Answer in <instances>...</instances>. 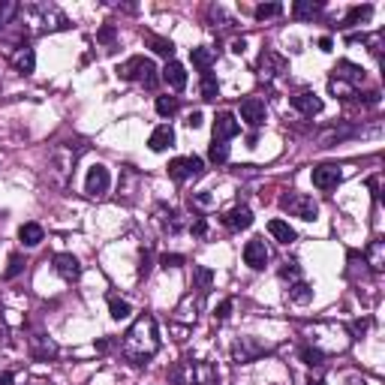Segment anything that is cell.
I'll list each match as a JSON object with an SVG mask.
<instances>
[{
  "label": "cell",
  "instance_id": "obj_1",
  "mask_svg": "<svg viewBox=\"0 0 385 385\" xmlns=\"http://www.w3.org/2000/svg\"><path fill=\"white\" fill-rule=\"evenodd\" d=\"M12 24H19L24 37H42V33L66 30L69 19L60 6L48 3V0H37V3H19V15Z\"/></svg>",
  "mask_w": 385,
  "mask_h": 385
},
{
  "label": "cell",
  "instance_id": "obj_2",
  "mask_svg": "<svg viewBox=\"0 0 385 385\" xmlns=\"http://www.w3.org/2000/svg\"><path fill=\"white\" fill-rule=\"evenodd\" d=\"M120 352L133 364H147L160 352V331H156V319L151 313H142V316L129 325V331L124 334V343H120Z\"/></svg>",
  "mask_w": 385,
  "mask_h": 385
},
{
  "label": "cell",
  "instance_id": "obj_3",
  "mask_svg": "<svg viewBox=\"0 0 385 385\" xmlns=\"http://www.w3.org/2000/svg\"><path fill=\"white\" fill-rule=\"evenodd\" d=\"M78 156H82V145L60 142V145L51 147V154H48V160H46V181L51 183V187L66 190L69 183H73Z\"/></svg>",
  "mask_w": 385,
  "mask_h": 385
},
{
  "label": "cell",
  "instance_id": "obj_4",
  "mask_svg": "<svg viewBox=\"0 0 385 385\" xmlns=\"http://www.w3.org/2000/svg\"><path fill=\"white\" fill-rule=\"evenodd\" d=\"M304 334H307L310 346L319 349L322 355L346 352L349 343H352L349 331L343 325H337V322H310V325H304Z\"/></svg>",
  "mask_w": 385,
  "mask_h": 385
},
{
  "label": "cell",
  "instance_id": "obj_5",
  "mask_svg": "<svg viewBox=\"0 0 385 385\" xmlns=\"http://www.w3.org/2000/svg\"><path fill=\"white\" fill-rule=\"evenodd\" d=\"M172 385H220V370L202 358H181L169 370Z\"/></svg>",
  "mask_w": 385,
  "mask_h": 385
},
{
  "label": "cell",
  "instance_id": "obj_6",
  "mask_svg": "<svg viewBox=\"0 0 385 385\" xmlns=\"http://www.w3.org/2000/svg\"><path fill=\"white\" fill-rule=\"evenodd\" d=\"M118 78H127V82H142L147 87L156 84V69L154 60L147 57H129L124 64H118Z\"/></svg>",
  "mask_w": 385,
  "mask_h": 385
},
{
  "label": "cell",
  "instance_id": "obj_7",
  "mask_svg": "<svg viewBox=\"0 0 385 385\" xmlns=\"http://www.w3.org/2000/svg\"><path fill=\"white\" fill-rule=\"evenodd\" d=\"M280 208L289 211L292 217H298V220H316L319 217V202L307 192H286L283 199H280Z\"/></svg>",
  "mask_w": 385,
  "mask_h": 385
},
{
  "label": "cell",
  "instance_id": "obj_8",
  "mask_svg": "<svg viewBox=\"0 0 385 385\" xmlns=\"http://www.w3.org/2000/svg\"><path fill=\"white\" fill-rule=\"evenodd\" d=\"M286 69H289L286 57L277 55V51H271V48L262 51L259 60H256V75H259V82H274V78L283 75Z\"/></svg>",
  "mask_w": 385,
  "mask_h": 385
},
{
  "label": "cell",
  "instance_id": "obj_9",
  "mask_svg": "<svg viewBox=\"0 0 385 385\" xmlns=\"http://www.w3.org/2000/svg\"><path fill=\"white\" fill-rule=\"evenodd\" d=\"M202 172H205L202 156H174V160L169 163V178L178 181V183L199 178Z\"/></svg>",
  "mask_w": 385,
  "mask_h": 385
},
{
  "label": "cell",
  "instance_id": "obj_10",
  "mask_svg": "<svg viewBox=\"0 0 385 385\" xmlns=\"http://www.w3.org/2000/svg\"><path fill=\"white\" fill-rule=\"evenodd\" d=\"M109 187H111V174H109V169L102 163H96V165H91L87 169V178H84V192L91 199H102L109 192Z\"/></svg>",
  "mask_w": 385,
  "mask_h": 385
},
{
  "label": "cell",
  "instance_id": "obj_11",
  "mask_svg": "<svg viewBox=\"0 0 385 385\" xmlns=\"http://www.w3.org/2000/svg\"><path fill=\"white\" fill-rule=\"evenodd\" d=\"M262 352H265V346L253 337H235V343H232L235 364H250V361H256V358H262Z\"/></svg>",
  "mask_w": 385,
  "mask_h": 385
},
{
  "label": "cell",
  "instance_id": "obj_12",
  "mask_svg": "<svg viewBox=\"0 0 385 385\" xmlns=\"http://www.w3.org/2000/svg\"><path fill=\"white\" fill-rule=\"evenodd\" d=\"M202 301H205V295H202V292H196V289H192V292H187V295L181 298L178 307H174V319H178V322H187V325H192V322L199 319Z\"/></svg>",
  "mask_w": 385,
  "mask_h": 385
},
{
  "label": "cell",
  "instance_id": "obj_13",
  "mask_svg": "<svg viewBox=\"0 0 385 385\" xmlns=\"http://www.w3.org/2000/svg\"><path fill=\"white\" fill-rule=\"evenodd\" d=\"M310 178H313V187H319V190H334L337 183L343 181V172H340V165H334V163H322V165H313Z\"/></svg>",
  "mask_w": 385,
  "mask_h": 385
},
{
  "label": "cell",
  "instance_id": "obj_14",
  "mask_svg": "<svg viewBox=\"0 0 385 385\" xmlns=\"http://www.w3.org/2000/svg\"><path fill=\"white\" fill-rule=\"evenodd\" d=\"M265 115H268V109H265V102L262 100H256V96H247V100L241 102V120L247 127H262L265 124Z\"/></svg>",
  "mask_w": 385,
  "mask_h": 385
},
{
  "label": "cell",
  "instance_id": "obj_15",
  "mask_svg": "<svg viewBox=\"0 0 385 385\" xmlns=\"http://www.w3.org/2000/svg\"><path fill=\"white\" fill-rule=\"evenodd\" d=\"M268 259H271V253H268V247H265V241H262V238H253V241L244 244V262H247L253 271H262L268 265Z\"/></svg>",
  "mask_w": 385,
  "mask_h": 385
},
{
  "label": "cell",
  "instance_id": "obj_16",
  "mask_svg": "<svg viewBox=\"0 0 385 385\" xmlns=\"http://www.w3.org/2000/svg\"><path fill=\"white\" fill-rule=\"evenodd\" d=\"M154 220H156V226H160V232H165V235H178L183 229L181 214L174 211V208H169V205H156L154 208Z\"/></svg>",
  "mask_w": 385,
  "mask_h": 385
},
{
  "label": "cell",
  "instance_id": "obj_17",
  "mask_svg": "<svg viewBox=\"0 0 385 385\" xmlns=\"http://www.w3.org/2000/svg\"><path fill=\"white\" fill-rule=\"evenodd\" d=\"M241 133V124L232 111H220L214 118V142H226V138H235Z\"/></svg>",
  "mask_w": 385,
  "mask_h": 385
},
{
  "label": "cell",
  "instance_id": "obj_18",
  "mask_svg": "<svg viewBox=\"0 0 385 385\" xmlns=\"http://www.w3.org/2000/svg\"><path fill=\"white\" fill-rule=\"evenodd\" d=\"M55 271L66 280V283H73V280L82 277V262H78L73 253H57V256H55Z\"/></svg>",
  "mask_w": 385,
  "mask_h": 385
},
{
  "label": "cell",
  "instance_id": "obj_19",
  "mask_svg": "<svg viewBox=\"0 0 385 385\" xmlns=\"http://www.w3.org/2000/svg\"><path fill=\"white\" fill-rule=\"evenodd\" d=\"M292 109L301 111L304 118H313V115H319V111H322V100L313 91H301V93L292 96Z\"/></svg>",
  "mask_w": 385,
  "mask_h": 385
},
{
  "label": "cell",
  "instance_id": "obj_20",
  "mask_svg": "<svg viewBox=\"0 0 385 385\" xmlns=\"http://www.w3.org/2000/svg\"><path fill=\"white\" fill-rule=\"evenodd\" d=\"M30 355L37 358V361H51V358L57 355V343L51 337H46V334H33L30 337Z\"/></svg>",
  "mask_w": 385,
  "mask_h": 385
},
{
  "label": "cell",
  "instance_id": "obj_21",
  "mask_svg": "<svg viewBox=\"0 0 385 385\" xmlns=\"http://www.w3.org/2000/svg\"><path fill=\"white\" fill-rule=\"evenodd\" d=\"M223 223L229 226L232 232H241V229H250L253 226V211L247 205H235L232 211H226L223 214Z\"/></svg>",
  "mask_w": 385,
  "mask_h": 385
},
{
  "label": "cell",
  "instance_id": "obj_22",
  "mask_svg": "<svg viewBox=\"0 0 385 385\" xmlns=\"http://www.w3.org/2000/svg\"><path fill=\"white\" fill-rule=\"evenodd\" d=\"M364 265H367L370 274H382L385 271V241L382 238L370 241V247H367V253H364Z\"/></svg>",
  "mask_w": 385,
  "mask_h": 385
},
{
  "label": "cell",
  "instance_id": "obj_23",
  "mask_svg": "<svg viewBox=\"0 0 385 385\" xmlns=\"http://www.w3.org/2000/svg\"><path fill=\"white\" fill-rule=\"evenodd\" d=\"M174 145V129L169 124H160L151 133V138H147V147H151L154 154H163V151H169V147Z\"/></svg>",
  "mask_w": 385,
  "mask_h": 385
},
{
  "label": "cell",
  "instance_id": "obj_24",
  "mask_svg": "<svg viewBox=\"0 0 385 385\" xmlns=\"http://www.w3.org/2000/svg\"><path fill=\"white\" fill-rule=\"evenodd\" d=\"M12 66L19 69L21 75H30L33 69H37V55H33L30 46H19L12 51Z\"/></svg>",
  "mask_w": 385,
  "mask_h": 385
},
{
  "label": "cell",
  "instance_id": "obj_25",
  "mask_svg": "<svg viewBox=\"0 0 385 385\" xmlns=\"http://www.w3.org/2000/svg\"><path fill=\"white\" fill-rule=\"evenodd\" d=\"M163 82L174 87V91H183L187 87V69H183V64H178V60H169L163 69Z\"/></svg>",
  "mask_w": 385,
  "mask_h": 385
},
{
  "label": "cell",
  "instance_id": "obj_26",
  "mask_svg": "<svg viewBox=\"0 0 385 385\" xmlns=\"http://www.w3.org/2000/svg\"><path fill=\"white\" fill-rule=\"evenodd\" d=\"M319 12H322L319 0H295V6H292V15L301 19V21H313Z\"/></svg>",
  "mask_w": 385,
  "mask_h": 385
},
{
  "label": "cell",
  "instance_id": "obj_27",
  "mask_svg": "<svg viewBox=\"0 0 385 385\" xmlns=\"http://www.w3.org/2000/svg\"><path fill=\"white\" fill-rule=\"evenodd\" d=\"M42 238H46V232H42L39 223H24L19 229V241L24 244V247H39Z\"/></svg>",
  "mask_w": 385,
  "mask_h": 385
},
{
  "label": "cell",
  "instance_id": "obj_28",
  "mask_svg": "<svg viewBox=\"0 0 385 385\" xmlns=\"http://www.w3.org/2000/svg\"><path fill=\"white\" fill-rule=\"evenodd\" d=\"M334 75H337V78H346V82L355 84V87L364 82V69L355 66V64H349V60H340L337 69H334Z\"/></svg>",
  "mask_w": 385,
  "mask_h": 385
},
{
  "label": "cell",
  "instance_id": "obj_29",
  "mask_svg": "<svg viewBox=\"0 0 385 385\" xmlns=\"http://www.w3.org/2000/svg\"><path fill=\"white\" fill-rule=\"evenodd\" d=\"M328 91H331V96H337V100H352V96L358 93V87L349 84L346 78L331 75V78H328Z\"/></svg>",
  "mask_w": 385,
  "mask_h": 385
},
{
  "label": "cell",
  "instance_id": "obj_30",
  "mask_svg": "<svg viewBox=\"0 0 385 385\" xmlns=\"http://www.w3.org/2000/svg\"><path fill=\"white\" fill-rule=\"evenodd\" d=\"M190 57H192V66H199L202 73H211V64L217 60V51L208 48V46H202V48H192Z\"/></svg>",
  "mask_w": 385,
  "mask_h": 385
},
{
  "label": "cell",
  "instance_id": "obj_31",
  "mask_svg": "<svg viewBox=\"0 0 385 385\" xmlns=\"http://www.w3.org/2000/svg\"><path fill=\"white\" fill-rule=\"evenodd\" d=\"M268 232L274 235V241H280V244H292L295 238H298V235H295V229L286 220H271L268 223Z\"/></svg>",
  "mask_w": 385,
  "mask_h": 385
},
{
  "label": "cell",
  "instance_id": "obj_32",
  "mask_svg": "<svg viewBox=\"0 0 385 385\" xmlns=\"http://www.w3.org/2000/svg\"><path fill=\"white\" fill-rule=\"evenodd\" d=\"M370 15H373V6H352V10L346 12V19L340 28L349 30V28H355V24H364V21H370Z\"/></svg>",
  "mask_w": 385,
  "mask_h": 385
},
{
  "label": "cell",
  "instance_id": "obj_33",
  "mask_svg": "<svg viewBox=\"0 0 385 385\" xmlns=\"http://www.w3.org/2000/svg\"><path fill=\"white\" fill-rule=\"evenodd\" d=\"M289 301H292V304H310L313 301V286L304 283V280L292 283V286H289Z\"/></svg>",
  "mask_w": 385,
  "mask_h": 385
},
{
  "label": "cell",
  "instance_id": "obj_34",
  "mask_svg": "<svg viewBox=\"0 0 385 385\" xmlns=\"http://www.w3.org/2000/svg\"><path fill=\"white\" fill-rule=\"evenodd\" d=\"M192 280H196V292H202V295H208L211 292V286H214V274H211V268H202V265H196L192 268Z\"/></svg>",
  "mask_w": 385,
  "mask_h": 385
},
{
  "label": "cell",
  "instance_id": "obj_35",
  "mask_svg": "<svg viewBox=\"0 0 385 385\" xmlns=\"http://www.w3.org/2000/svg\"><path fill=\"white\" fill-rule=\"evenodd\" d=\"M109 313H111V319H115V322H120V319L133 316V307H129V301L118 298V295H109Z\"/></svg>",
  "mask_w": 385,
  "mask_h": 385
},
{
  "label": "cell",
  "instance_id": "obj_36",
  "mask_svg": "<svg viewBox=\"0 0 385 385\" xmlns=\"http://www.w3.org/2000/svg\"><path fill=\"white\" fill-rule=\"evenodd\" d=\"M15 15H19V3H15V0H0V30H3L6 24H12Z\"/></svg>",
  "mask_w": 385,
  "mask_h": 385
},
{
  "label": "cell",
  "instance_id": "obj_37",
  "mask_svg": "<svg viewBox=\"0 0 385 385\" xmlns=\"http://www.w3.org/2000/svg\"><path fill=\"white\" fill-rule=\"evenodd\" d=\"M217 96H220V84H217V78H214L211 73H205V75H202V100L214 102Z\"/></svg>",
  "mask_w": 385,
  "mask_h": 385
},
{
  "label": "cell",
  "instance_id": "obj_38",
  "mask_svg": "<svg viewBox=\"0 0 385 385\" xmlns=\"http://www.w3.org/2000/svg\"><path fill=\"white\" fill-rule=\"evenodd\" d=\"M147 46H151L160 57H169V60H172V55H174L172 39H163V37H147Z\"/></svg>",
  "mask_w": 385,
  "mask_h": 385
},
{
  "label": "cell",
  "instance_id": "obj_39",
  "mask_svg": "<svg viewBox=\"0 0 385 385\" xmlns=\"http://www.w3.org/2000/svg\"><path fill=\"white\" fill-rule=\"evenodd\" d=\"M174 111H178V100H174V96H156V115L172 118Z\"/></svg>",
  "mask_w": 385,
  "mask_h": 385
},
{
  "label": "cell",
  "instance_id": "obj_40",
  "mask_svg": "<svg viewBox=\"0 0 385 385\" xmlns=\"http://www.w3.org/2000/svg\"><path fill=\"white\" fill-rule=\"evenodd\" d=\"M280 12H283V6H280V3H259L253 15H256V21H268V19H277Z\"/></svg>",
  "mask_w": 385,
  "mask_h": 385
},
{
  "label": "cell",
  "instance_id": "obj_41",
  "mask_svg": "<svg viewBox=\"0 0 385 385\" xmlns=\"http://www.w3.org/2000/svg\"><path fill=\"white\" fill-rule=\"evenodd\" d=\"M208 160L217 163V165L226 163V160H229V145H226V142H214L211 147H208Z\"/></svg>",
  "mask_w": 385,
  "mask_h": 385
},
{
  "label": "cell",
  "instance_id": "obj_42",
  "mask_svg": "<svg viewBox=\"0 0 385 385\" xmlns=\"http://www.w3.org/2000/svg\"><path fill=\"white\" fill-rule=\"evenodd\" d=\"M367 328H370V316H361V319H355L346 331H349V337H352V340H361L367 334Z\"/></svg>",
  "mask_w": 385,
  "mask_h": 385
},
{
  "label": "cell",
  "instance_id": "obj_43",
  "mask_svg": "<svg viewBox=\"0 0 385 385\" xmlns=\"http://www.w3.org/2000/svg\"><path fill=\"white\" fill-rule=\"evenodd\" d=\"M280 280H289V283H298V280H301V268L295 265V262H286V265L280 268Z\"/></svg>",
  "mask_w": 385,
  "mask_h": 385
},
{
  "label": "cell",
  "instance_id": "obj_44",
  "mask_svg": "<svg viewBox=\"0 0 385 385\" xmlns=\"http://www.w3.org/2000/svg\"><path fill=\"white\" fill-rule=\"evenodd\" d=\"M21 268H24V259L19 256V253H15V256H10V268L3 271V277H6V280L19 277V274H21Z\"/></svg>",
  "mask_w": 385,
  "mask_h": 385
},
{
  "label": "cell",
  "instance_id": "obj_45",
  "mask_svg": "<svg viewBox=\"0 0 385 385\" xmlns=\"http://www.w3.org/2000/svg\"><path fill=\"white\" fill-rule=\"evenodd\" d=\"M232 307H235V298H226L220 307H217V313H214V322H226L232 316Z\"/></svg>",
  "mask_w": 385,
  "mask_h": 385
},
{
  "label": "cell",
  "instance_id": "obj_46",
  "mask_svg": "<svg viewBox=\"0 0 385 385\" xmlns=\"http://www.w3.org/2000/svg\"><path fill=\"white\" fill-rule=\"evenodd\" d=\"M364 42H370V55L379 60L382 57V33H373V37H364Z\"/></svg>",
  "mask_w": 385,
  "mask_h": 385
},
{
  "label": "cell",
  "instance_id": "obj_47",
  "mask_svg": "<svg viewBox=\"0 0 385 385\" xmlns=\"http://www.w3.org/2000/svg\"><path fill=\"white\" fill-rule=\"evenodd\" d=\"M151 274V250H142V259H138V277Z\"/></svg>",
  "mask_w": 385,
  "mask_h": 385
},
{
  "label": "cell",
  "instance_id": "obj_48",
  "mask_svg": "<svg viewBox=\"0 0 385 385\" xmlns=\"http://www.w3.org/2000/svg\"><path fill=\"white\" fill-rule=\"evenodd\" d=\"M190 232L196 235V238H205V232H208V223H205V217H196V220L190 223Z\"/></svg>",
  "mask_w": 385,
  "mask_h": 385
},
{
  "label": "cell",
  "instance_id": "obj_49",
  "mask_svg": "<svg viewBox=\"0 0 385 385\" xmlns=\"http://www.w3.org/2000/svg\"><path fill=\"white\" fill-rule=\"evenodd\" d=\"M160 262H163V268H178V265H183V256H169V253H165Z\"/></svg>",
  "mask_w": 385,
  "mask_h": 385
},
{
  "label": "cell",
  "instance_id": "obj_50",
  "mask_svg": "<svg viewBox=\"0 0 385 385\" xmlns=\"http://www.w3.org/2000/svg\"><path fill=\"white\" fill-rule=\"evenodd\" d=\"M187 127H190V129H199V127H202V111H192V115L187 118Z\"/></svg>",
  "mask_w": 385,
  "mask_h": 385
},
{
  "label": "cell",
  "instance_id": "obj_51",
  "mask_svg": "<svg viewBox=\"0 0 385 385\" xmlns=\"http://www.w3.org/2000/svg\"><path fill=\"white\" fill-rule=\"evenodd\" d=\"M367 183H370V192H373V199H376V202H379V196H382V192H379V174H373V178L367 181Z\"/></svg>",
  "mask_w": 385,
  "mask_h": 385
},
{
  "label": "cell",
  "instance_id": "obj_52",
  "mask_svg": "<svg viewBox=\"0 0 385 385\" xmlns=\"http://www.w3.org/2000/svg\"><path fill=\"white\" fill-rule=\"evenodd\" d=\"M232 51H235V55H244V51H247V39H232Z\"/></svg>",
  "mask_w": 385,
  "mask_h": 385
},
{
  "label": "cell",
  "instance_id": "obj_53",
  "mask_svg": "<svg viewBox=\"0 0 385 385\" xmlns=\"http://www.w3.org/2000/svg\"><path fill=\"white\" fill-rule=\"evenodd\" d=\"M100 39L102 42H111V39H115V28H102L100 30Z\"/></svg>",
  "mask_w": 385,
  "mask_h": 385
},
{
  "label": "cell",
  "instance_id": "obj_54",
  "mask_svg": "<svg viewBox=\"0 0 385 385\" xmlns=\"http://www.w3.org/2000/svg\"><path fill=\"white\" fill-rule=\"evenodd\" d=\"M319 48H322V51H331V39L322 37V39H319Z\"/></svg>",
  "mask_w": 385,
  "mask_h": 385
},
{
  "label": "cell",
  "instance_id": "obj_55",
  "mask_svg": "<svg viewBox=\"0 0 385 385\" xmlns=\"http://www.w3.org/2000/svg\"><path fill=\"white\" fill-rule=\"evenodd\" d=\"M0 385H12V373H0Z\"/></svg>",
  "mask_w": 385,
  "mask_h": 385
},
{
  "label": "cell",
  "instance_id": "obj_56",
  "mask_svg": "<svg viewBox=\"0 0 385 385\" xmlns=\"http://www.w3.org/2000/svg\"><path fill=\"white\" fill-rule=\"evenodd\" d=\"M346 385H367V382H364V379H358V376H349Z\"/></svg>",
  "mask_w": 385,
  "mask_h": 385
},
{
  "label": "cell",
  "instance_id": "obj_57",
  "mask_svg": "<svg viewBox=\"0 0 385 385\" xmlns=\"http://www.w3.org/2000/svg\"><path fill=\"white\" fill-rule=\"evenodd\" d=\"M3 334H6V328H3V319H0V343H3Z\"/></svg>",
  "mask_w": 385,
  "mask_h": 385
}]
</instances>
